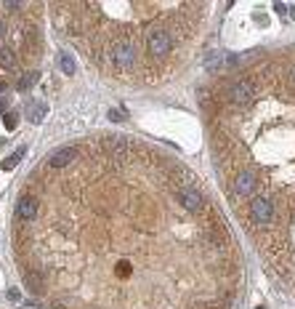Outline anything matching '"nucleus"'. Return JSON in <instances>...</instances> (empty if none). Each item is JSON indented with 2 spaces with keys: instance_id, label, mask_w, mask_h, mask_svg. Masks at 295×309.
I'll return each instance as SVG.
<instances>
[{
  "instance_id": "1",
  "label": "nucleus",
  "mask_w": 295,
  "mask_h": 309,
  "mask_svg": "<svg viewBox=\"0 0 295 309\" xmlns=\"http://www.w3.org/2000/svg\"><path fill=\"white\" fill-rule=\"evenodd\" d=\"M178 200L181 205L186 208L189 213H194V216H205L208 211H213V208H208V200H205V195H202L197 187H191L189 181L178 190Z\"/></svg>"
},
{
  "instance_id": "2",
  "label": "nucleus",
  "mask_w": 295,
  "mask_h": 309,
  "mask_svg": "<svg viewBox=\"0 0 295 309\" xmlns=\"http://www.w3.org/2000/svg\"><path fill=\"white\" fill-rule=\"evenodd\" d=\"M80 157V149L77 147H61L56 149L51 157H48V163H45V168L48 171H64V168H69L72 163H75Z\"/></svg>"
},
{
  "instance_id": "3",
  "label": "nucleus",
  "mask_w": 295,
  "mask_h": 309,
  "mask_svg": "<svg viewBox=\"0 0 295 309\" xmlns=\"http://www.w3.org/2000/svg\"><path fill=\"white\" fill-rule=\"evenodd\" d=\"M38 213H40V200L32 192H22L19 200H16V216L22 221H35Z\"/></svg>"
},
{
  "instance_id": "4",
  "label": "nucleus",
  "mask_w": 295,
  "mask_h": 309,
  "mask_svg": "<svg viewBox=\"0 0 295 309\" xmlns=\"http://www.w3.org/2000/svg\"><path fill=\"white\" fill-rule=\"evenodd\" d=\"M16 64H19V53H16V45L3 43V45H0V67H3V70H14Z\"/></svg>"
},
{
  "instance_id": "5",
  "label": "nucleus",
  "mask_w": 295,
  "mask_h": 309,
  "mask_svg": "<svg viewBox=\"0 0 295 309\" xmlns=\"http://www.w3.org/2000/svg\"><path fill=\"white\" fill-rule=\"evenodd\" d=\"M27 117H30V123L38 126L45 117V104H40V101H30V104H27Z\"/></svg>"
},
{
  "instance_id": "6",
  "label": "nucleus",
  "mask_w": 295,
  "mask_h": 309,
  "mask_svg": "<svg viewBox=\"0 0 295 309\" xmlns=\"http://www.w3.org/2000/svg\"><path fill=\"white\" fill-rule=\"evenodd\" d=\"M22 157H24V149H19V152H14L11 157H8V160L3 163V168H6V171H11V168H14L16 163H19V160H22Z\"/></svg>"
},
{
  "instance_id": "7",
  "label": "nucleus",
  "mask_w": 295,
  "mask_h": 309,
  "mask_svg": "<svg viewBox=\"0 0 295 309\" xmlns=\"http://www.w3.org/2000/svg\"><path fill=\"white\" fill-rule=\"evenodd\" d=\"M38 78H40L38 72H30V75H24V78H22V83H19V88H32V86H35V80H38Z\"/></svg>"
},
{
  "instance_id": "8",
  "label": "nucleus",
  "mask_w": 295,
  "mask_h": 309,
  "mask_svg": "<svg viewBox=\"0 0 295 309\" xmlns=\"http://www.w3.org/2000/svg\"><path fill=\"white\" fill-rule=\"evenodd\" d=\"M61 70H64V72H67V75H75V64H72V59H69V56H67V53H64V56H61Z\"/></svg>"
},
{
  "instance_id": "9",
  "label": "nucleus",
  "mask_w": 295,
  "mask_h": 309,
  "mask_svg": "<svg viewBox=\"0 0 295 309\" xmlns=\"http://www.w3.org/2000/svg\"><path fill=\"white\" fill-rule=\"evenodd\" d=\"M109 120H115V123H123L125 115H123V112H117V109H109Z\"/></svg>"
},
{
  "instance_id": "10",
  "label": "nucleus",
  "mask_w": 295,
  "mask_h": 309,
  "mask_svg": "<svg viewBox=\"0 0 295 309\" xmlns=\"http://www.w3.org/2000/svg\"><path fill=\"white\" fill-rule=\"evenodd\" d=\"M6 128H16V115H14V112H8V115H6Z\"/></svg>"
},
{
  "instance_id": "11",
  "label": "nucleus",
  "mask_w": 295,
  "mask_h": 309,
  "mask_svg": "<svg viewBox=\"0 0 295 309\" xmlns=\"http://www.w3.org/2000/svg\"><path fill=\"white\" fill-rule=\"evenodd\" d=\"M8 107H6V99H0V112H6Z\"/></svg>"
},
{
  "instance_id": "12",
  "label": "nucleus",
  "mask_w": 295,
  "mask_h": 309,
  "mask_svg": "<svg viewBox=\"0 0 295 309\" xmlns=\"http://www.w3.org/2000/svg\"><path fill=\"white\" fill-rule=\"evenodd\" d=\"M6 91V83H0V93H3Z\"/></svg>"
},
{
  "instance_id": "13",
  "label": "nucleus",
  "mask_w": 295,
  "mask_h": 309,
  "mask_svg": "<svg viewBox=\"0 0 295 309\" xmlns=\"http://www.w3.org/2000/svg\"><path fill=\"white\" fill-rule=\"evenodd\" d=\"M292 83H295V67H292Z\"/></svg>"
},
{
  "instance_id": "14",
  "label": "nucleus",
  "mask_w": 295,
  "mask_h": 309,
  "mask_svg": "<svg viewBox=\"0 0 295 309\" xmlns=\"http://www.w3.org/2000/svg\"><path fill=\"white\" fill-rule=\"evenodd\" d=\"M290 14H292V19H295V8H292V11H290Z\"/></svg>"
},
{
  "instance_id": "15",
  "label": "nucleus",
  "mask_w": 295,
  "mask_h": 309,
  "mask_svg": "<svg viewBox=\"0 0 295 309\" xmlns=\"http://www.w3.org/2000/svg\"><path fill=\"white\" fill-rule=\"evenodd\" d=\"M258 309H263V306H258Z\"/></svg>"
}]
</instances>
